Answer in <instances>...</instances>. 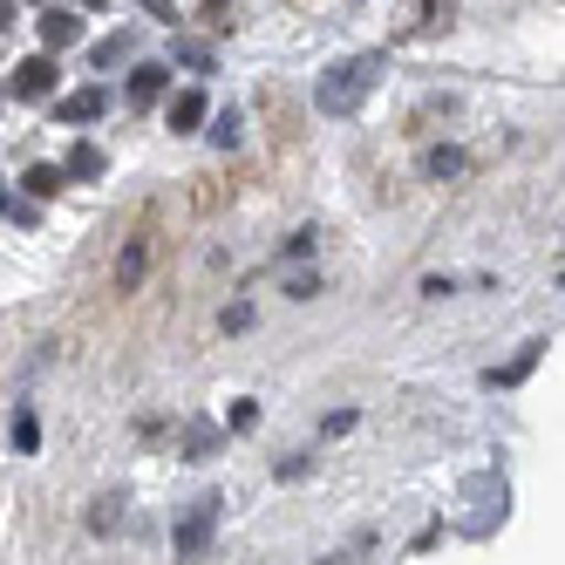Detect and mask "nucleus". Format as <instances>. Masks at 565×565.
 <instances>
[{
    "label": "nucleus",
    "mask_w": 565,
    "mask_h": 565,
    "mask_svg": "<svg viewBox=\"0 0 565 565\" xmlns=\"http://www.w3.org/2000/svg\"><path fill=\"white\" fill-rule=\"evenodd\" d=\"M103 109H109V96H103V89H75V96H62V124L83 130V124H96Z\"/></svg>",
    "instance_id": "6e6552de"
},
{
    "label": "nucleus",
    "mask_w": 565,
    "mask_h": 565,
    "mask_svg": "<svg viewBox=\"0 0 565 565\" xmlns=\"http://www.w3.org/2000/svg\"><path fill=\"white\" fill-rule=\"evenodd\" d=\"M198 8H205V14H232V0H198Z\"/></svg>",
    "instance_id": "aec40b11"
},
{
    "label": "nucleus",
    "mask_w": 565,
    "mask_h": 565,
    "mask_svg": "<svg viewBox=\"0 0 565 565\" xmlns=\"http://www.w3.org/2000/svg\"><path fill=\"white\" fill-rule=\"evenodd\" d=\"M0 28H14V0H0Z\"/></svg>",
    "instance_id": "4be33fe9"
},
{
    "label": "nucleus",
    "mask_w": 565,
    "mask_h": 565,
    "mask_svg": "<svg viewBox=\"0 0 565 565\" xmlns=\"http://www.w3.org/2000/svg\"><path fill=\"white\" fill-rule=\"evenodd\" d=\"M143 8H150V14H164V21H178V14H171V0H143Z\"/></svg>",
    "instance_id": "412c9836"
},
{
    "label": "nucleus",
    "mask_w": 565,
    "mask_h": 565,
    "mask_svg": "<svg viewBox=\"0 0 565 565\" xmlns=\"http://www.w3.org/2000/svg\"><path fill=\"white\" fill-rule=\"evenodd\" d=\"M143 273H150V238H130L124 259H116V294H137Z\"/></svg>",
    "instance_id": "423d86ee"
},
{
    "label": "nucleus",
    "mask_w": 565,
    "mask_h": 565,
    "mask_svg": "<svg viewBox=\"0 0 565 565\" xmlns=\"http://www.w3.org/2000/svg\"><path fill=\"white\" fill-rule=\"evenodd\" d=\"M205 116H212V103H205V89H178L171 96V109H164V124L184 137V130H198V124H205Z\"/></svg>",
    "instance_id": "39448f33"
},
{
    "label": "nucleus",
    "mask_w": 565,
    "mask_h": 565,
    "mask_svg": "<svg viewBox=\"0 0 565 565\" xmlns=\"http://www.w3.org/2000/svg\"><path fill=\"white\" fill-rule=\"evenodd\" d=\"M21 184H28V198H55L68 178H62V164H28V178H21Z\"/></svg>",
    "instance_id": "9b49d317"
},
{
    "label": "nucleus",
    "mask_w": 565,
    "mask_h": 565,
    "mask_svg": "<svg viewBox=\"0 0 565 565\" xmlns=\"http://www.w3.org/2000/svg\"><path fill=\"white\" fill-rule=\"evenodd\" d=\"M382 68H388V55H348V62H334L328 75H320V89H313V103L328 109V116H354L361 103L375 96V83H382Z\"/></svg>",
    "instance_id": "f257e3e1"
},
{
    "label": "nucleus",
    "mask_w": 565,
    "mask_h": 565,
    "mask_svg": "<svg viewBox=\"0 0 565 565\" xmlns=\"http://www.w3.org/2000/svg\"><path fill=\"white\" fill-rule=\"evenodd\" d=\"M75 42H83V14L49 8V14H42V49H75Z\"/></svg>",
    "instance_id": "0eeeda50"
},
{
    "label": "nucleus",
    "mask_w": 565,
    "mask_h": 565,
    "mask_svg": "<svg viewBox=\"0 0 565 565\" xmlns=\"http://www.w3.org/2000/svg\"><path fill=\"white\" fill-rule=\"evenodd\" d=\"M55 89V62L49 55H28L21 68H14V96H28V103H42Z\"/></svg>",
    "instance_id": "20e7f679"
},
{
    "label": "nucleus",
    "mask_w": 565,
    "mask_h": 565,
    "mask_svg": "<svg viewBox=\"0 0 565 565\" xmlns=\"http://www.w3.org/2000/svg\"><path fill=\"white\" fill-rule=\"evenodd\" d=\"M116 518H124V498H103V504H96V518H89V532H109Z\"/></svg>",
    "instance_id": "f3484780"
},
{
    "label": "nucleus",
    "mask_w": 565,
    "mask_h": 565,
    "mask_svg": "<svg viewBox=\"0 0 565 565\" xmlns=\"http://www.w3.org/2000/svg\"><path fill=\"white\" fill-rule=\"evenodd\" d=\"M0 218H14V225H34V205H28V198H14L8 184H0Z\"/></svg>",
    "instance_id": "4468645a"
},
{
    "label": "nucleus",
    "mask_w": 565,
    "mask_h": 565,
    "mask_svg": "<svg viewBox=\"0 0 565 565\" xmlns=\"http://www.w3.org/2000/svg\"><path fill=\"white\" fill-rule=\"evenodd\" d=\"M14 450H21V457L42 450V423H34V409H14Z\"/></svg>",
    "instance_id": "f8f14e48"
},
{
    "label": "nucleus",
    "mask_w": 565,
    "mask_h": 565,
    "mask_svg": "<svg viewBox=\"0 0 565 565\" xmlns=\"http://www.w3.org/2000/svg\"><path fill=\"white\" fill-rule=\"evenodd\" d=\"M423 171H429V178H457V171H463V150H429Z\"/></svg>",
    "instance_id": "ddd939ff"
},
{
    "label": "nucleus",
    "mask_w": 565,
    "mask_h": 565,
    "mask_svg": "<svg viewBox=\"0 0 565 565\" xmlns=\"http://www.w3.org/2000/svg\"><path fill=\"white\" fill-rule=\"evenodd\" d=\"M62 178H68V184H75V178H103V150H96V143H75L68 164H62Z\"/></svg>",
    "instance_id": "9d476101"
},
{
    "label": "nucleus",
    "mask_w": 565,
    "mask_h": 565,
    "mask_svg": "<svg viewBox=\"0 0 565 565\" xmlns=\"http://www.w3.org/2000/svg\"><path fill=\"white\" fill-rule=\"evenodd\" d=\"M218 511H225L218 498H198V504L184 511V524H178V539H171V552H178L184 565H191V558H205V552H212V532H218Z\"/></svg>",
    "instance_id": "f03ea898"
},
{
    "label": "nucleus",
    "mask_w": 565,
    "mask_h": 565,
    "mask_svg": "<svg viewBox=\"0 0 565 565\" xmlns=\"http://www.w3.org/2000/svg\"><path fill=\"white\" fill-rule=\"evenodd\" d=\"M212 143H225V150L238 143V109H225V116H218V124H212Z\"/></svg>",
    "instance_id": "a211bd4d"
},
{
    "label": "nucleus",
    "mask_w": 565,
    "mask_h": 565,
    "mask_svg": "<svg viewBox=\"0 0 565 565\" xmlns=\"http://www.w3.org/2000/svg\"><path fill=\"white\" fill-rule=\"evenodd\" d=\"M354 429V409H341V416H328V423H320V436H348Z\"/></svg>",
    "instance_id": "6ab92c4d"
},
{
    "label": "nucleus",
    "mask_w": 565,
    "mask_h": 565,
    "mask_svg": "<svg viewBox=\"0 0 565 565\" xmlns=\"http://www.w3.org/2000/svg\"><path fill=\"white\" fill-rule=\"evenodd\" d=\"M164 83H171V68H164V62H143V68L130 75V103H157V96H164Z\"/></svg>",
    "instance_id": "1a4fd4ad"
},
{
    "label": "nucleus",
    "mask_w": 565,
    "mask_h": 565,
    "mask_svg": "<svg viewBox=\"0 0 565 565\" xmlns=\"http://www.w3.org/2000/svg\"><path fill=\"white\" fill-rule=\"evenodd\" d=\"M130 55V34H116V42H96V68H109V62H124Z\"/></svg>",
    "instance_id": "dca6fc26"
},
{
    "label": "nucleus",
    "mask_w": 565,
    "mask_h": 565,
    "mask_svg": "<svg viewBox=\"0 0 565 565\" xmlns=\"http://www.w3.org/2000/svg\"><path fill=\"white\" fill-rule=\"evenodd\" d=\"M457 0H402V14H395V34H429L436 21H450Z\"/></svg>",
    "instance_id": "7ed1b4c3"
},
{
    "label": "nucleus",
    "mask_w": 565,
    "mask_h": 565,
    "mask_svg": "<svg viewBox=\"0 0 565 565\" xmlns=\"http://www.w3.org/2000/svg\"><path fill=\"white\" fill-rule=\"evenodd\" d=\"M171 55H178L184 68H198V75H205V68H212V49H205V42H178Z\"/></svg>",
    "instance_id": "2eb2a0df"
}]
</instances>
